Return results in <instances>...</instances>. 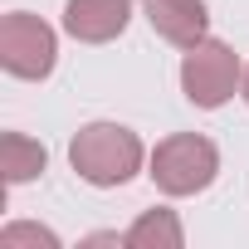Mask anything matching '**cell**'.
I'll return each instance as SVG.
<instances>
[{
    "mask_svg": "<svg viewBox=\"0 0 249 249\" xmlns=\"http://www.w3.org/2000/svg\"><path fill=\"white\" fill-rule=\"evenodd\" d=\"M69 161L88 186H127L142 166V142L122 122H88L69 142Z\"/></svg>",
    "mask_w": 249,
    "mask_h": 249,
    "instance_id": "1",
    "label": "cell"
},
{
    "mask_svg": "<svg viewBox=\"0 0 249 249\" xmlns=\"http://www.w3.org/2000/svg\"><path fill=\"white\" fill-rule=\"evenodd\" d=\"M215 171H220V152L200 132H176V137L157 142V152H152V181L166 196H196L215 181Z\"/></svg>",
    "mask_w": 249,
    "mask_h": 249,
    "instance_id": "2",
    "label": "cell"
},
{
    "mask_svg": "<svg viewBox=\"0 0 249 249\" xmlns=\"http://www.w3.org/2000/svg\"><path fill=\"white\" fill-rule=\"evenodd\" d=\"M234 83H239V59L230 44L220 39H200L186 49L181 59V88L196 107H220L234 98Z\"/></svg>",
    "mask_w": 249,
    "mask_h": 249,
    "instance_id": "3",
    "label": "cell"
},
{
    "mask_svg": "<svg viewBox=\"0 0 249 249\" xmlns=\"http://www.w3.org/2000/svg\"><path fill=\"white\" fill-rule=\"evenodd\" d=\"M54 54H59L54 30L39 15L10 10L0 20V64H5V73H15V78H49Z\"/></svg>",
    "mask_w": 249,
    "mask_h": 249,
    "instance_id": "4",
    "label": "cell"
},
{
    "mask_svg": "<svg viewBox=\"0 0 249 249\" xmlns=\"http://www.w3.org/2000/svg\"><path fill=\"white\" fill-rule=\"evenodd\" d=\"M132 0H69L64 5V30L83 44H107L127 30Z\"/></svg>",
    "mask_w": 249,
    "mask_h": 249,
    "instance_id": "5",
    "label": "cell"
},
{
    "mask_svg": "<svg viewBox=\"0 0 249 249\" xmlns=\"http://www.w3.org/2000/svg\"><path fill=\"white\" fill-rule=\"evenodd\" d=\"M147 20H152V30L161 39H171L181 49L200 44L205 39V25H210L205 0H147Z\"/></svg>",
    "mask_w": 249,
    "mask_h": 249,
    "instance_id": "6",
    "label": "cell"
},
{
    "mask_svg": "<svg viewBox=\"0 0 249 249\" xmlns=\"http://www.w3.org/2000/svg\"><path fill=\"white\" fill-rule=\"evenodd\" d=\"M122 244H132V249H181L186 244V230L171 210H142L137 225L122 234Z\"/></svg>",
    "mask_w": 249,
    "mask_h": 249,
    "instance_id": "7",
    "label": "cell"
},
{
    "mask_svg": "<svg viewBox=\"0 0 249 249\" xmlns=\"http://www.w3.org/2000/svg\"><path fill=\"white\" fill-rule=\"evenodd\" d=\"M44 161H49V152H44L39 142H30L25 132H5V137H0V171H5L10 186L35 181V176L44 171Z\"/></svg>",
    "mask_w": 249,
    "mask_h": 249,
    "instance_id": "8",
    "label": "cell"
},
{
    "mask_svg": "<svg viewBox=\"0 0 249 249\" xmlns=\"http://www.w3.org/2000/svg\"><path fill=\"white\" fill-rule=\"evenodd\" d=\"M0 244H5V249H15V244H44V249H59V234H49V230H39V225H10L5 234H0Z\"/></svg>",
    "mask_w": 249,
    "mask_h": 249,
    "instance_id": "9",
    "label": "cell"
},
{
    "mask_svg": "<svg viewBox=\"0 0 249 249\" xmlns=\"http://www.w3.org/2000/svg\"><path fill=\"white\" fill-rule=\"evenodd\" d=\"M244 103H249V73H244Z\"/></svg>",
    "mask_w": 249,
    "mask_h": 249,
    "instance_id": "10",
    "label": "cell"
}]
</instances>
